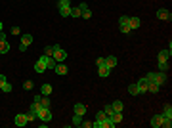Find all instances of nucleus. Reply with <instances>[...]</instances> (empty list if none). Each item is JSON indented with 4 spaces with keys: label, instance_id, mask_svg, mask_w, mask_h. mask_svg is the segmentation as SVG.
<instances>
[{
    "label": "nucleus",
    "instance_id": "9b49d317",
    "mask_svg": "<svg viewBox=\"0 0 172 128\" xmlns=\"http://www.w3.org/2000/svg\"><path fill=\"white\" fill-rule=\"evenodd\" d=\"M170 55H172V50H161L157 58H159V61H168Z\"/></svg>",
    "mask_w": 172,
    "mask_h": 128
},
{
    "label": "nucleus",
    "instance_id": "2eb2a0df",
    "mask_svg": "<svg viewBox=\"0 0 172 128\" xmlns=\"http://www.w3.org/2000/svg\"><path fill=\"white\" fill-rule=\"evenodd\" d=\"M109 73H111V69H109L107 65H100V67H98V75L100 76H109Z\"/></svg>",
    "mask_w": 172,
    "mask_h": 128
},
{
    "label": "nucleus",
    "instance_id": "2f4dec72",
    "mask_svg": "<svg viewBox=\"0 0 172 128\" xmlns=\"http://www.w3.org/2000/svg\"><path fill=\"white\" fill-rule=\"evenodd\" d=\"M159 69L166 73V71H168V61H159Z\"/></svg>",
    "mask_w": 172,
    "mask_h": 128
},
{
    "label": "nucleus",
    "instance_id": "a211bd4d",
    "mask_svg": "<svg viewBox=\"0 0 172 128\" xmlns=\"http://www.w3.org/2000/svg\"><path fill=\"white\" fill-rule=\"evenodd\" d=\"M56 65H57V61L54 58H48V55H46V69H56Z\"/></svg>",
    "mask_w": 172,
    "mask_h": 128
},
{
    "label": "nucleus",
    "instance_id": "4c0bfd02",
    "mask_svg": "<svg viewBox=\"0 0 172 128\" xmlns=\"http://www.w3.org/2000/svg\"><path fill=\"white\" fill-rule=\"evenodd\" d=\"M80 126H84V128H92V126H94V122H92V121H82V122H80Z\"/></svg>",
    "mask_w": 172,
    "mask_h": 128
},
{
    "label": "nucleus",
    "instance_id": "1a4fd4ad",
    "mask_svg": "<svg viewBox=\"0 0 172 128\" xmlns=\"http://www.w3.org/2000/svg\"><path fill=\"white\" fill-rule=\"evenodd\" d=\"M128 25H130V29H132V31H136V29H140L142 21H140L138 17H132V15H130V17H128Z\"/></svg>",
    "mask_w": 172,
    "mask_h": 128
},
{
    "label": "nucleus",
    "instance_id": "ddd939ff",
    "mask_svg": "<svg viewBox=\"0 0 172 128\" xmlns=\"http://www.w3.org/2000/svg\"><path fill=\"white\" fill-rule=\"evenodd\" d=\"M117 63H119V59L115 58V55H107L105 58V65L109 69H113V67H117Z\"/></svg>",
    "mask_w": 172,
    "mask_h": 128
},
{
    "label": "nucleus",
    "instance_id": "c9c22d12",
    "mask_svg": "<svg viewBox=\"0 0 172 128\" xmlns=\"http://www.w3.org/2000/svg\"><path fill=\"white\" fill-rule=\"evenodd\" d=\"M161 126H163V128H170V126H172V119H164Z\"/></svg>",
    "mask_w": 172,
    "mask_h": 128
},
{
    "label": "nucleus",
    "instance_id": "f03ea898",
    "mask_svg": "<svg viewBox=\"0 0 172 128\" xmlns=\"http://www.w3.org/2000/svg\"><path fill=\"white\" fill-rule=\"evenodd\" d=\"M57 6H59V13H61V17H71V2L69 0H59L57 2Z\"/></svg>",
    "mask_w": 172,
    "mask_h": 128
},
{
    "label": "nucleus",
    "instance_id": "cd10ccee",
    "mask_svg": "<svg viewBox=\"0 0 172 128\" xmlns=\"http://www.w3.org/2000/svg\"><path fill=\"white\" fill-rule=\"evenodd\" d=\"M44 55L52 58V55H54V46H46V48H44Z\"/></svg>",
    "mask_w": 172,
    "mask_h": 128
},
{
    "label": "nucleus",
    "instance_id": "72a5a7b5",
    "mask_svg": "<svg viewBox=\"0 0 172 128\" xmlns=\"http://www.w3.org/2000/svg\"><path fill=\"white\" fill-rule=\"evenodd\" d=\"M23 88H25V90H33V80H25V82H23Z\"/></svg>",
    "mask_w": 172,
    "mask_h": 128
},
{
    "label": "nucleus",
    "instance_id": "9d476101",
    "mask_svg": "<svg viewBox=\"0 0 172 128\" xmlns=\"http://www.w3.org/2000/svg\"><path fill=\"white\" fill-rule=\"evenodd\" d=\"M163 121H164L163 115H153V119H151V126H153V128H159L161 124H163Z\"/></svg>",
    "mask_w": 172,
    "mask_h": 128
},
{
    "label": "nucleus",
    "instance_id": "473e14b6",
    "mask_svg": "<svg viewBox=\"0 0 172 128\" xmlns=\"http://www.w3.org/2000/svg\"><path fill=\"white\" fill-rule=\"evenodd\" d=\"M25 117H27V122H33L36 119V113H33V111H29V113H25Z\"/></svg>",
    "mask_w": 172,
    "mask_h": 128
},
{
    "label": "nucleus",
    "instance_id": "aec40b11",
    "mask_svg": "<svg viewBox=\"0 0 172 128\" xmlns=\"http://www.w3.org/2000/svg\"><path fill=\"white\" fill-rule=\"evenodd\" d=\"M10 52V44H8V40H2L0 42V54H8Z\"/></svg>",
    "mask_w": 172,
    "mask_h": 128
},
{
    "label": "nucleus",
    "instance_id": "4468645a",
    "mask_svg": "<svg viewBox=\"0 0 172 128\" xmlns=\"http://www.w3.org/2000/svg\"><path fill=\"white\" fill-rule=\"evenodd\" d=\"M54 71H56V73L61 76V75H67V73H69V67H67V65H63V63H57Z\"/></svg>",
    "mask_w": 172,
    "mask_h": 128
},
{
    "label": "nucleus",
    "instance_id": "c756f323",
    "mask_svg": "<svg viewBox=\"0 0 172 128\" xmlns=\"http://www.w3.org/2000/svg\"><path fill=\"white\" fill-rule=\"evenodd\" d=\"M0 90H2V92H6V94H8V92H12V84H10V82H4L2 86H0Z\"/></svg>",
    "mask_w": 172,
    "mask_h": 128
},
{
    "label": "nucleus",
    "instance_id": "6e6552de",
    "mask_svg": "<svg viewBox=\"0 0 172 128\" xmlns=\"http://www.w3.org/2000/svg\"><path fill=\"white\" fill-rule=\"evenodd\" d=\"M157 17L163 19V21H170V19H172V13L168 12V10H159V12H157Z\"/></svg>",
    "mask_w": 172,
    "mask_h": 128
},
{
    "label": "nucleus",
    "instance_id": "4be33fe9",
    "mask_svg": "<svg viewBox=\"0 0 172 128\" xmlns=\"http://www.w3.org/2000/svg\"><path fill=\"white\" fill-rule=\"evenodd\" d=\"M128 94H132V96H138V94H140V88H138V84H130V86H128Z\"/></svg>",
    "mask_w": 172,
    "mask_h": 128
},
{
    "label": "nucleus",
    "instance_id": "ea45409f",
    "mask_svg": "<svg viewBox=\"0 0 172 128\" xmlns=\"http://www.w3.org/2000/svg\"><path fill=\"white\" fill-rule=\"evenodd\" d=\"M2 40H6V33H4V31H0V42H2Z\"/></svg>",
    "mask_w": 172,
    "mask_h": 128
},
{
    "label": "nucleus",
    "instance_id": "58836bf2",
    "mask_svg": "<svg viewBox=\"0 0 172 128\" xmlns=\"http://www.w3.org/2000/svg\"><path fill=\"white\" fill-rule=\"evenodd\" d=\"M96 65L100 67V65H105V58H98L96 59Z\"/></svg>",
    "mask_w": 172,
    "mask_h": 128
},
{
    "label": "nucleus",
    "instance_id": "f3484780",
    "mask_svg": "<svg viewBox=\"0 0 172 128\" xmlns=\"http://www.w3.org/2000/svg\"><path fill=\"white\" fill-rule=\"evenodd\" d=\"M40 94H42V96H50L52 94V84H42V86H40Z\"/></svg>",
    "mask_w": 172,
    "mask_h": 128
},
{
    "label": "nucleus",
    "instance_id": "6ab92c4d",
    "mask_svg": "<svg viewBox=\"0 0 172 128\" xmlns=\"http://www.w3.org/2000/svg\"><path fill=\"white\" fill-rule=\"evenodd\" d=\"M75 113H77V115H84V113H86V105H84V103H77V105H75Z\"/></svg>",
    "mask_w": 172,
    "mask_h": 128
},
{
    "label": "nucleus",
    "instance_id": "0eeeda50",
    "mask_svg": "<svg viewBox=\"0 0 172 128\" xmlns=\"http://www.w3.org/2000/svg\"><path fill=\"white\" fill-rule=\"evenodd\" d=\"M147 84H149V80L145 79V76H142V79L138 80V88H140V94H145V92H147Z\"/></svg>",
    "mask_w": 172,
    "mask_h": 128
},
{
    "label": "nucleus",
    "instance_id": "39448f33",
    "mask_svg": "<svg viewBox=\"0 0 172 128\" xmlns=\"http://www.w3.org/2000/svg\"><path fill=\"white\" fill-rule=\"evenodd\" d=\"M31 44H33V37H31V34H23V37H21V46H19V50H21V52H25V50H27Z\"/></svg>",
    "mask_w": 172,
    "mask_h": 128
},
{
    "label": "nucleus",
    "instance_id": "bb28decb",
    "mask_svg": "<svg viewBox=\"0 0 172 128\" xmlns=\"http://www.w3.org/2000/svg\"><path fill=\"white\" fill-rule=\"evenodd\" d=\"M40 105H42V107H50V100H48V96H40Z\"/></svg>",
    "mask_w": 172,
    "mask_h": 128
},
{
    "label": "nucleus",
    "instance_id": "7c9ffc66",
    "mask_svg": "<svg viewBox=\"0 0 172 128\" xmlns=\"http://www.w3.org/2000/svg\"><path fill=\"white\" fill-rule=\"evenodd\" d=\"M10 33H12V34H14V37H17V34H21V29H19V27H17V25H14V27H12V29H10Z\"/></svg>",
    "mask_w": 172,
    "mask_h": 128
},
{
    "label": "nucleus",
    "instance_id": "b1692460",
    "mask_svg": "<svg viewBox=\"0 0 172 128\" xmlns=\"http://www.w3.org/2000/svg\"><path fill=\"white\" fill-rule=\"evenodd\" d=\"M82 12H80V8L77 6V8H71V17H80Z\"/></svg>",
    "mask_w": 172,
    "mask_h": 128
},
{
    "label": "nucleus",
    "instance_id": "f8f14e48",
    "mask_svg": "<svg viewBox=\"0 0 172 128\" xmlns=\"http://www.w3.org/2000/svg\"><path fill=\"white\" fill-rule=\"evenodd\" d=\"M25 124H27V117H25L23 113L15 115V126H19V128H21V126H25Z\"/></svg>",
    "mask_w": 172,
    "mask_h": 128
},
{
    "label": "nucleus",
    "instance_id": "393cba45",
    "mask_svg": "<svg viewBox=\"0 0 172 128\" xmlns=\"http://www.w3.org/2000/svg\"><path fill=\"white\" fill-rule=\"evenodd\" d=\"M111 105H113V109H115V111H122V107H124V103H122V101H119V100H117V101H113Z\"/></svg>",
    "mask_w": 172,
    "mask_h": 128
},
{
    "label": "nucleus",
    "instance_id": "c85d7f7f",
    "mask_svg": "<svg viewBox=\"0 0 172 128\" xmlns=\"http://www.w3.org/2000/svg\"><path fill=\"white\" fill-rule=\"evenodd\" d=\"M103 113H105L107 117H111L115 113V109H113V105H107V107H103Z\"/></svg>",
    "mask_w": 172,
    "mask_h": 128
},
{
    "label": "nucleus",
    "instance_id": "423d86ee",
    "mask_svg": "<svg viewBox=\"0 0 172 128\" xmlns=\"http://www.w3.org/2000/svg\"><path fill=\"white\" fill-rule=\"evenodd\" d=\"M35 71H36V73H44V71H46V55H42V58L35 63Z\"/></svg>",
    "mask_w": 172,
    "mask_h": 128
},
{
    "label": "nucleus",
    "instance_id": "a878e982",
    "mask_svg": "<svg viewBox=\"0 0 172 128\" xmlns=\"http://www.w3.org/2000/svg\"><path fill=\"white\" fill-rule=\"evenodd\" d=\"M128 17H130V15H121V17H119V27H122V25H128Z\"/></svg>",
    "mask_w": 172,
    "mask_h": 128
},
{
    "label": "nucleus",
    "instance_id": "f257e3e1",
    "mask_svg": "<svg viewBox=\"0 0 172 128\" xmlns=\"http://www.w3.org/2000/svg\"><path fill=\"white\" fill-rule=\"evenodd\" d=\"M145 79H147L149 82H155V84L161 86L166 80V73H164V71H159V73H147V75H145Z\"/></svg>",
    "mask_w": 172,
    "mask_h": 128
},
{
    "label": "nucleus",
    "instance_id": "5701e85b",
    "mask_svg": "<svg viewBox=\"0 0 172 128\" xmlns=\"http://www.w3.org/2000/svg\"><path fill=\"white\" fill-rule=\"evenodd\" d=\"M73 126H80V122H82V115H77L75 113V117H73Z\"/></svg>",
    "mask_w": 172,
    "mask_h": 128
},
{
    "label": "nucleus",
    "instance_id": "f704fd0d",
    "mask_svg": "<svg viewBox=\"0 0 172 128\" xmlns=\"http://www.w3.org/2000/svg\"><path fill=\"white\" fill-rule=\"evenodd\" d=\"M80 17H84V19H90V17H92V12H90V8H88V10H84Z\"/></svg>",
    "mask_w": 172,
    "mask_h": 128
},
{
    "label": "nucleus",
    "instance_id": "e433bc0d",
    "mask_svg": "<svg viewBox=\"0 0 172 128\" xmlns=\"http://www.w3.org/2000/svg\"><path fill=\"white\" fill-rule=\"evenodd\" d=\"M105 113H103V111H98V113H96V121H103V119H105Z\"/></svg>",
    "mask_w": 172,
    "mask_h": 128
},
{
    "label": "nucleus",
    "instance_id": "dca6fc26",
    "mask_svg": "<svg viewBox=\"0 0 172 128\" xmlns=\"http://www.w3.org/2000/svg\"><path fill=\"white\" fill-rule=\"evenodd\" d=\"M161 115H163L164 119H172V105H170V103H166V105H164V109H163V113H161Z\"/></svg>",
    "mask_w": 172,
    "mask_h": 128
},
{
    "label": "nucleus",
    "instance_id": "20e7f679",
    "mask_svg": "<svg viewBox=\"0 0 172 128\" xmlns=\"http://www.w3.org/2000/svg\"><path fill=\"white\" fill-rule=\"evenodd\" d=\"M56 61H65L67 59V52L61 50V46H54V55H52Z\"/></svg>",
    "mask_w": 172,
    "mask_h": 128
},
{
    "label": "nucleus",
    "instance_id": "7ed1b4c3",
    "mask_svg": "<svg viewBox=\"0 0 172 128\" xmlns=\"http://www.w3.org/2000/svg\"><path fill=\"white\" fill-rule=\"evenodd\" d=\"M36 119H40L42 122H50L52 121V113L48 107H40L38 111H36Z\"/></svg>",
    "mask_w": 172,
    "mask_h": 128
},
{
    "label": "nucleus",
    "instance_id": "412c9836",
    "mask_svg": "<svg viewBox=\"0 0 172 128\" xmlns=\"http://www.w3.org/2000/svg\"><path fill=\"white\" fill-rule=\"evenodd\" d=\"M159 88H161V86L155 84V82H149V84H147V92H151V94H157Z\"/></svg>",
    "mask_w": 172,
    "mask_h": 128
},
{
    "label": "nucleus",
    "instance_id": "a19ab883",
    "mask_svg": "<svg viewBox=\"0 0 172 128\" xmlns=\"http://www.w3.org/2000/svg\"><path fill=\"white\" fill-rule=\"evenodd\" d=\"M4 82H8V80H6V76H4V75H0V86H2Z\"/></svg>",
    "mask_w": 172,
    "mask_h": 128
},
{
    "label": "nucleus",
    "instance_id": "79ce46f5",
    "mask_svg": "<svg viewBox=\"0 0 172 128\" xmlns=\"http://www.w3.org/2000/svg\"><path fill=\"white\" fill-rule=\"evenodd\" d=\"M0 31H2V21H0Z\"/></svg>",
    "mask_w": 172,
    "mask_h": 128
}]
</instances>
